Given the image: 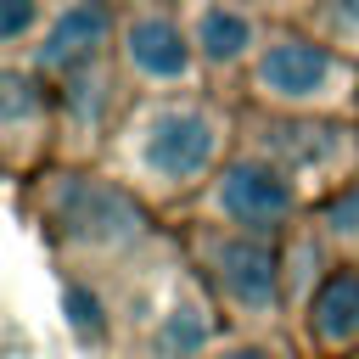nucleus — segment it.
Returning <instances> with one entry per match:
<instances>
[{
  "label": "nucleus",
  "instance_id": "obj_1",
  "mask_svg": "<svg viewBox=\"0 0 359 359\" xmlns=\"http://www.w3.org/2000/svg\"><path fill=\"white\" fill-rule=\"evenodd\" d=\"M236 146H241V107H230L219 90H174V95H129L101 163L151 208H168L185 196L196 202Z\"/></svg>",
  "mask_w": 359,
  "mask_h": 359
},
{
  "label": "nucleus",
  "instance_id": "obj_2",
  "mask_svg": "<svg viewBox=\"0 0 359 359\" xmlns=\"http://www.w3.org/2000/svg\"><path fill=\"white\" fill-rule=\"evenodd\" d=\"M247 112H286V118H359V62L325 45L314 28L275 17L258 56L236 84Z\"/></svg>",
  "mask_w": 359,
  "mask_h": 359
},
{
  "label": "nucleus",
  "instance_id": "obj_3",
  "mask_svg": "<svg viewBox=\"0 0 359 359\" xmlns=\"http://www.w3.org/2000/svg\"><path fill=\"white\" fill-rule=\"evenodd\" d=\"M39 185V224L56 247L79 258H123L151 236V202L129 191L107 163H56L34 174Z\"/></svg>",
  "mask_w": 359,
  "mask_h": 359
},
{
  "label": "nucleus",
  "instance_id": "obj_4",
  "mask_svg": "<svg viewBox=\"0 0 359 359\" xmlns=\"http://www.w3.org/2000/svg\"><path fill=\"white\" fill-rule=\"evenodd\" d=\"M191 258L202 286L213 292V303L241 325V331H269L286 309V247L280 236H258V230H230V224H202L191 236Z\"/></svg>",
  "mask_w": 359,
  "mask_h": 359
},
{
  "label": "nucleus",
  "instance_id": "obj_5",
  "mask_svg": "<svg viewBox=\"0 0 359 359\" xmlns=\"http://www.w3.org/2000/svg\"><path fill=\"white\" fill-rule=\"evenodd\" d=\"M241 146L286 168L309 208H320L359 174V118H286L241 107Z\"/></svg>",
  "mask_w": 359,
  "mask_h": 359
},
{
  "label": "nucleus",
  "instance_id": "obj_6",
  "mask_svg": "<svg viewBox=\"0 0 359 359\" xmlns=\"http://www.w3.org/2000/svg\"><path fill=\"white\" fill-rule=\"evenodd\" d=\"M112 62L129 95H174V90H213L196 56L185 6H118V45Z\"/></svg>",
  "mask_w": 359,
  "mask_h": 359
},
{
  "label": "nucleus",
  "instance_id": "obj_7",
  "mask_svg": "<svg viewBox=\"0 0 359 359\" xmlns=\"http://www.w3.org/2000/svg\"><path fill=\"white\" fill-rule=\"evenodd\" d=\"M196 213L202 224H230V230H258V236H280L292 230L309 208V196L292 185L286 168H275L264 151L252 146H236L219 174L208 180V191L196 196Z\"/></svg>",
  "mask_w": 359,
  "mask_h": 359
},
{
  "label": "nucleus",
  "instance_id": "obj_8",
  "mask_svg": "<svg viewBox=\"0 0 359 359\" xmlns=\"http://www.w3.org/2000/svg\"><path fill=\"white\" fill-rule=\"evenodd\" d=\"M112 45H118V0H56L39 39L17 62L34 67L45 84H62L73 73L112 62Z\"/></svg>",
  "mask_w": 359,
  "mask_h": 359
},
{
  "label": "nucleus",
  "instance_id": "obj_9",
  "mask_svg": "<svg viewBox=\"0 0 359 359\" xmlns=\"http://www.w3.org/2000/svg\"><path fill=\"white\" fill-rule=\"evenodd\" d=\"M0 151L17 180L45 174L50 157H62L56 90L22 62H0Z\"/></svg>",
  "mask_w": 359,
  "mask_h": 359
},
{
  "label": "nucleus",
  "instance_id": "obj_10",
  "mask_svg": "<svg viewBox=\"0 0 359 359\" xmlns=\"http://www.w3.org/2000/svg\"><path fill=\"white\" fill-rule=\"evenodd\" d=\"M185 22L196 39V56L208 67V84H241L247 62L258 56L275 17H264L252 0H185Z\"/></svg>",
  "mask_w": 359,
  "mask_h": 359
},
{
  "label": "nucleus",
  "instance_id": "obj_11",
  "mask_svg": "<svg viewBox=\"0 0 359 359\" xmlns=\"http://www.w3.org/2000/svg\"><path fill=\"white\" fill-rule=\"evenodd\" d=\"M292 314H297V337L309 353H320V359L353 353L359 348V258L331 264Z\"/></svg>",
  "mask_w": 359,
  "mask_h": 359
},
{
  "label": "nucleus",
  "instance_id": "obj_12",
  "mask_svg": "<svg viewBox=\"0 0 359 359\" xmlns=\"http://www.w3.org/2000/svg\"><path fill=\"white\" fill-rule=\"evenodd\" d=\"M213 314H219L213 292H196V286L174 292L157 309V320L146 325V359H208L219 348V320Z\"/></svg>",
  "mask_w": 359,
  "mask_h": 359
},
{
  "label": "nucleus",
  "instance_id": "obj_13",
  "mask_svg": "<svg viewBox=\"0 0 359 359\" xmlns=\"http://www.w3.org/2000/svg\"><path fill=\"white\" fill-rule=\"evenodd\" d=\"M342 258H359V174L337 191V196H325L320 208H314V219H309Z\"/></svg>",
  "mask_w": 359,
  "mask_h": 359
},
{
  "label": "nucleus",
  "instance_id": "obj_14",
  "mask_svg": "<svg viewBox=\"0 0 359 359\" xmlns=\"http://www.w3.org/2000/svg\"><path fill=\"white\" fill-rule=\"evenodd\" d=\"M62 314H67V331H73L84 348H101V342H107V331H112L101 292H95L90 280H79V275H67V280H62Z\"/></svg>",
  "mask_w": 359,
  "mask_h": 359
},
{
  "label": "nucleus",
  "instance_id": "obj_15",
  "mask_svg": "<svg viewBox=\"0 0 359 359\" xmlns=\"http://www.w3.org/2000/svg\"><path fill=\"white\" fill-rule=\"evenodd\" d=\"M297 22L314 28L325 45H337V50H348L359 62V0H314Z\"/></svg>",
  "mask_w": 359,
  "mask_h": 359
},
{
  "label": "nucleus",
  "instance_id": "obj_16",
  "mask_svg": "<svg viewBox=\"0 0 359 359\" xmlns=\"http://www.w3.org/2000/svg\"><path fill=\"white\" fill-rule=\"evenodd\" d=\"M50 6H56V0H0V50H6V62H17V56L39 39Z\"/></svg>",
  "mask_w": 359,
  "mask_h": 359
},
{
  "label": "nucleus",
  "instance_id": "obj_17",
  "mask_svg": "<svg viewBox=\"0 0 359 359\" xmlns=\"http://www.w3.org/2000/svg\"><path fill=\"white\" fill-rule=\"evenodd\" d=\"M208 359H286L264 331H241V337H230V342H219Z\"/></svg>",
  "mask_w": 359,
  "mask_h": 359
},
{
  "label": "nucleus",
  "instance_id": "obj_18",
  "mask_svg": "<svg viewBox=\"0 0 359 359\" xmlns=\"http://www.w3.org/2000/svg\"><path fill=\"white\" fill-rule=\"evenodd\" d=\"M252 6H258L264 17H286V22H297V17H303L314 0H252Z\"/></svg>",
  "mask_w": 359,
  "mask_h": 359
},
{
  "label": "nucleus",
  "instance_id": "obj_19",
  "mask_svg": "<svg viewBox=\"0 0 359 359\" xmlns=\"http://www.w3.org/2000/svg\"><path fill=\"white\" fill-rule=\"evenodd\" d=\"M118 6H185V0H118Z\"/></svg>",
  "mask_w": 359,
  "mask_h": 359
}]
</instances>
